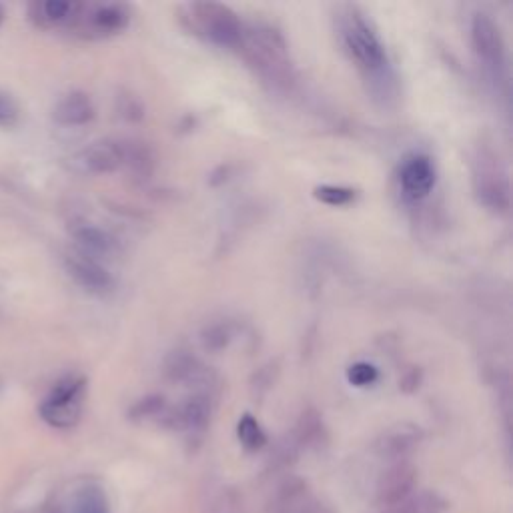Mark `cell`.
Masks as SVG:
<instances>
[{
    "label": "cell",
    "instance_id": "1",
    "mask_svg": "<svg viewBox=\"0 0 513 513\" xmlns=\"http://www.w3.org/2000/svg\"><path fill=\"white\" fill-rule=\"evenodd\" d=\"M337 37L343 51L355 63L365 79V85L373 99L389 105L397 97L395 73L389 65L385 45L373 29L371 21L351 5H345L337 13Z\"/></svg>",
    "mask_w": 513,
    "mask_h": 513
},
{
    "label": "cell",
    "instance_id": "2",
    "mask_svg": "<svg viewBox=\"0 0 513 513\" xmlns=\"http://www.w3.org/2000/svg\"><path fill=\"white\" fill-rule=\"evenodd\" d=\"M247 67L273 91H289L295 83V69L285 37L267 23L245 25L237 49Z\"/></svg>",
    "mask_w": 513,
    "mask_h": 513
},
{
    "label": "cell",
    "instance_id": "3",
    "mask_svg": "<svg viewBox=\"0 0 513 513\" xmlns=\"http://www.w3.org/2000/svg\"><path fill=\"white\" fill-rule=\"evenodd\" d=\"M179 11L183 27L195 37L221 49H239L245 23L229 7L219 3H191L183 5Z\"/></svg>",
    "mask_w": 513,
    "mask_h": 513
},
{
    "label": "cell",
    "instance_id": "4",
    "mask_svg": "<svg viewBox=\"0 0 513 513\" xmlns=\"http://www.w3.org/2000/svg\"><path fill=\"white\" fill-rule=\"evenodd\" d=\"M471 185L477 201L493 211V213H507L511 203V189L507 171L501 163L499 153L487 145L481 143L475 149L473 161H471Z\"/></svg>",
    "mask_w": 513,
    "mask_h": 513
},
{
    "label": "cell",
    "instance_id": "5",
    "mask_svg": "<svg viewBox=\"0 0 513 513\" xmlns=\"http://www.w3.org/2000/svg\"><path fill=\"white\" fill-rule=\"evenodd\" d=\"M471 45L475 51V57L487 75V79L495 85V89L507 91V51L505 41L495 25V21L485 15L477 13L471 19Z\"/></svg>",
    "mask_w": 513,
    "mask_h": 513
},
{
    "label": "cell",
    "instance_id": "6",
    "mask_svg": "<svg viewBox=\"0 0 513 513\" xmlns=\"http://www.w3.org/2000/svg\"><path fill=\"white\" fill-rule=\"evenodd\" d=\"M85 397L87 379L77 373L65 375L53 385L49 395L39 405V415L55 429H71L83 417Z\"/></svg>",
    "mask_w": 513,
    "mask_h": 513
},
{
    "label": "cell",
    "instance_id": "7",
    "mask_svg": "<svg viewBox=\"0 0 513 513\" xmlns=\"http://www.w3.org/2000/svg\"><path fill=\"white\" fill-rule=\"evenodd\" d=\"M131 25V9L121 3H79L69 31L79 39L101 41L123 33Z\"/></svg>",
    "mask_w": 513,
    "mask_h": 513
},
{
    "label": "cell",
    "instance_id": "8",
    "mask_svg": "<svg viewBox=\"0 0 513 513\" xmlns=\"http://www.w3.org/2000/svg\"><path fill=\"white\" fill-rule=\"evenodd\" d=\"M49 513H111V501L99 481L81 477L55 493Z\"/></svg>",
    "mask_w": 513,
    "mask_h": 513
},
{
    "label": "cell",
    "instance_id": "9",
    "mask_svg": "<svg viewBox=\"0 0 513 513\" xmlns=\"http://www.w3.org/2000/svg\"><path fill=\"white\" fill-rule=\"evenodd\" d=\"M71 171L85 177L111 175L125 167V141L101 139L77 151L69 159Z\"/></svg>",
    "mask_w": 513,
    "mask_h": 513
},
{
    "label": "cell",
    "instance_id": "10",
    "mask_svg": "<svg viewBox=\"0 0 513 513\" xmlns=\"http://www.w3.org/2000/svg\"><path fill=\"white\" fill-rule=\"evenodd\" d=\"M215 411V397L211 389H199L189 395L181 405L169 407L161 425L185 431L189 437H199L211 423Z\"/></svg>",
    "mask_w": 513,
    "mask_h": 513
},
{
    "label": "cell",
    "instance_id": "11",
    "mask_svg": "<svg viewBox=\"0 0 513 513\" xmlns=\"http://www.w3.org/2000/svg\"><path fill=\"white\" fill-rule=\"evenodd\" d=\"M63 263L69 277L85 291L93 295H109L115 291V277L101 261L87 257L81 251H73L65 255Z\"/></svg>",
    "mask_w": 513,
    "mask_h": 513
},
{
    "label": "cell",
    "instance_id": "12",
    "mask_svg": "<svg viewBox=\"0 0 513 513\" xmlns=\"http://www.w3.org/2000/svg\"><path fill=\"white\" fill-rule=\"evenodd\" d=\"M417 483V471L409 461L391 463L377 479V503L395 507L413 493Z\"/></svg>",
    "mask_w": 513,
    "mask_h": 513
},
{
    "label": "cell",
    "instance_id": "13",
    "mask_svg": "<svg viewBox=\"0 0 513 513\" xmlns=\"http://www.w3.org/2000/svg\"><path fill=\"white\" fill-rule=\"evenodd\" d=\"M69 231H71V237L75 239L79 251L87 257H93V259L101 261V259L115 257V255L121 253L119 239L97 223L77 219V221L71 223Z\"/></svg>",
    "mask_w": 513,
    "mask_h": 513
},
{
    "label": "cell",
    "instance_id": "14",
    "mask_svg": "<svg viewBox=\"0 0 513 513\" xmlns=\"http://www.w3.org/2000/svg\"><path fill=\"white\" fill-rule=\"evenodd\" d=\"M399 185L407 199L411 201L425 199L435 185L433 161L425 155L407 157L399 169Z\"/></svg>",
    "mask_w": 513,
    "mask_h": 513
},
{
    "label": "cell",
    "instance_id": "15",
    "mask_svg": "<svg viewBox=\"0 0 513 513\" xmlns=\"http://www.w3.org/2000/svg\"><path fill=\"white\" fill-rule=\"evenodd\" d=\"M421 429L411 423H397L385 429L375 441V453L389 461H405V457L421 443Z\"/></svg>",
    "mask_w": 513,
    "mask_h": 513
},
{
    "label": "cell",
    "instance_id": "16",
    "mask_svg": "<svg viewBox=\"0 0 513 513\" xmlns=\"http://www.w3.org/2000/svg\"><path fill=\"white\" fill-rule=\"evenodd\" d=\"M273 513H333L331 507L315 499L301 479H287L277 495Z\"/></svg>",
    "mask_w": 513,
    "mask_h": 513
},
{
    "label": "cell",
    "instance_id": "17",
    "mask_svg": "<svg viewBox=\"0 0 513 513\" xmlns=\"http://www.w3.org/2000/svg\"><path fill=\"white\" fill-rule=\"evenodd\" d=\"M163 373L173 383H195L211 387V371L187 349L171 351L163 361Z\"/></svg>",
    "mask_w": 513,
    "mask_h": 513
},
{
    "label": "cell",
    "instance_id": "18",
    "mask_svg": "<svg viewBox=\"0 0 513 513\" xmlns=\"http://www.w3.org/2000/svg\"><path fill=\"white\" fill-rule=\"evenodd\" d=\"M79 11V3H71V0H43V3H33L29 7L31 21L39 29H65L73 25Z\"/></svg>",
    "mask_w": 513,
    "mask_h": 513
},
{
    "label": "cell",
    "instance_id": "19",
    "mask_svg": "<svg viewBox=\"0 0 513 513\" xmlns=\"http://www.w3.org/2000/svg\"><path fill=\"white\" fill-rule=\"evenodd\" d=\"M95 117V103L83 91H73L65 95L53 109V119L63 127H85L95 121Z\"/></svg>",
    "mask_w": 513,
    "mask_h": 513
},
{
    "label": "cell",
    "instance_id": "20",
    "mask_svg": "<svg viewBox=\"0 0 513 513\" xmlns=\"http://www.w3.org/2000/svg\"><path fill=\"white\" fill-rule=\"evenodd\" d=\"M293 441L297 443L299 449L307 447H319L327 439V431L323 425L321 415L315 409H305L297 421V427L293 431Z\"/></svg>",
    "mask_w": 513,
    "mask_h": 513
},
{
    "label": "cell",
    "instance_id": "21",
    "mask_svg": "<svg viewBox=\"0 0 513 513\" xmlns=\"http://www.w3.org/2000/svg\"><path fill=\"white\" fill-rule=\"evenodd\" d=\"M449 509V501L435 491H419L411 493L399 505L391 507L385 513H445Z\"/></svg>",
    "mask_w": 513,
    "mask_h": 513
},
{
    "label": "cell",
    "instance_id": "22",
    "mask_svg": "<svg viewBox=\"0 0 513 513\" xmlns=\"http://www.w3.org/2000/svg\"><path fill=\"white\" fill-rule=\"evenodd\" d=\"M233 337H235V325L229 319H219L205 325V329L201 331V345L205 351L221 353L231 345Z\"/></svg>",
    "mask_w": 513,
    "mask_h": 513
},
{
    "label": "cell",
    "instance_id": "23",
    "mask_svg": "<svg viewBox=\"0 0 513 513\" xmlns=\"http://www.w3.org/2000/svg\"><path fill=\"white\" fill-rule=\"evenodd\" d=\"M169 403L163 395H147L143 399H139L131 409H129V419L131 421H159L163 423V419L169 413Z\"/></svg>",
    "mask_w": 513,
    "mask_h": 513
},
{
    "label": "cell",
    "instance_id": "24",
    "mask_svg": "<svg viewBox=\"0 0 513 513\" xmlns=\"http://www.w3.org/2000/svg\"><path fill=\"white\" fill-rule=\"evenodd\" d=\"M237 437L247 451H259L267 445V433L251 413L241 415L237 423Z\"/></svg>",
    "mask_w": 513,
    "mask_h": 513
},
{
    "label": "cell",
    "instance_id": "25",
    "mask_svg": "<svg viewBox=\"0 0 513 513\" xmlns=\"http://www.w3.org/2000/svg\"><path fill=\"white\" fill-rule=\"evenodd\" d=\"M313 197L329 207H347L355 201L357 193L349 187H341V185H321L313 189Z\"/></svg>",
    "mask_w": 513,
    "mask_h": 513
},
{
    "label": "cell",
    "instance_id": "26",
    "mask_svg": "<svg viewBox=\"0 0 513 513\" xmlns=\"http://www.w3.org/2000/svg\"><path fill=\"white\" fill-rule=\"evenodd\" d=\"M379 379V371L375 365L367 363V361H357L353 365H349L347 369V381L353 385V387H371L375 385Z\"/></svg>",
    "mask_w": 513,
    "mask_h": 513
},
{
    "label": "cell",
    "instance_id": "27",
    "mask_svg": "<svg viewBox=\"0 0 513 513\" xmlns=\"http://www.w3.org/2000/svg\"><path fill=\"white\" fill-rule=\"evenodd\" d=\"M239 505H241L239 497H237L233 491H229V489H225V491L213 501L215 513H239V509H241Z\"/></svg>",
    "mask_w": 513,
    "mask_h": 513
},
{
    "label": "cell",
    "instance_id": "28",
    "mask_svg": "<svg viewBox=\"0 0 513 513\" xmlns=\"http://www.w3.org/2000/svg\"><path fill=\"white\" fill-rule=\"evenodd\" d=\"M17 119H19L17 105L7 95H0V125H13Z\"/></svg>",
    "mask_w": 513,
    "mask_h": 513
},
{
    "label": "cell",
    "instance_id": "29",
    "mask_svg": "<svg viewBox=\"0 0 513 513\" xmlns=\"http://www.w3.org/2000/svg\"><path fill=\"white\" fill-rule=\"evenodd\" d=\"M3 23H5V9L0 7V27H3Z\"/></svg>",
    "mask_w": 513,
    "mask_h": 513
}]
</instances>
